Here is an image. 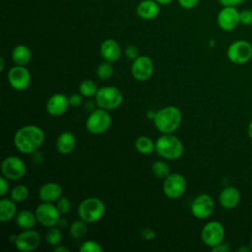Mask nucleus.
Here are the masks:
<instances>
[{"label": "nucleus", "mask_w": 252, "mask_h": 252, "mask_svg": "<svg viewBox=\"0 0 252 252\" xmlns=\"http://www.w3.org/2000/svg\"><path fill=\"white\" fill-rule=\"evenodd\" d=\"M220 204L226 210L234 209L240 202V192L233 186L223 188L219 196Z\"/></svg>", "instance_id": "19"}, {"label": "nucleus", "mask_w": 252, "mask_h": 252, "mask_svg": "<svg viewBox=\"0 0 252 252\" xmlns=\"http://www.w3.org/2000/svg\"><path fill=\"white\" fill-rule=\"evenodd\" d=\"M187 182L185 177L178 173H170L166 178H164L162 191L164 195L169 199H179L186 191Z\"/></svg>", "instance_id": "8"}, {"label": "nucleus", "mask_w": 252, "mask_h": 252, "mask_svg": "<svg viewBox=\"0 0 252 252\" xmlns=\"http://www.w3.org/2000/svg\"><path fill=\"white\" fill-rule=\"evenodd\" d=\"M217 23L224 32L233 31L239 24V11L236 7H222L218 14Z\"/></svg>", "instance_id": "16"}, {"label": "nucleus", "mask_w": 252, "mask_h": 252, "mask_svg": "<svg viewBox=\"0 0 252 252\" xmlns=\"http://www.w3.org/2000/svg\"><path fill=\"white\" fill-rule=\"evenodd\" d=\"M0 63H1V68H0V70H1V71H3V69H4V65H5V61H4L3 56H1V57H0Z\"/></svg>", "instance_id": "49"}, {"label": "nucleus", "mask_w": 252, "mask_h": 252, "mask_svg": "<svg viewBox=\"0 0 252 252\" xmlns=\"http://www.w3.org/2000/svg\"><path fill=\"white\" fill-rule=\"evenodd\" d=\"M239 21L240 24L244 26L252 25V10L245 9L239 12Z\"/></svg>", "instance_id": "35"}, {"label": "nucleus", "mask_w": 252, "mask_h": 252, "mask_svg": "<svg viewBox=\"0 0 252 252\" xmlns=\"http://www.w3.org/2000/svg\"><path fill=\"white\" fill-rule=\"evenodd\" d=\"M125 55L131 59V60H134L136 59L138 56H139V49L136 45H133V44H130L128 46H126L125 48Z\"/></svg>", "instance_id": "36"}, {"label": "nucleus", "mask_w": 252, "mask_h": 252, "mask_svg": "<svg viewBox=\"0 0 252 252\" xmlns=\"http://www.w3.org/2000/svg\"><path fill=\"white\" fill-rule=\"evenodd\" d=\"M8 179L4 176L0 177V195L1 197H4L9 190V183L7 181Z\"/></svg>", "instance_id": "40"}, {"label": "nucleus", "mask_w": 252, "mask_h": 252, "mask_svg": "<svg viewBox=\"0 0 252 252\" xmlns=\"http://www.w3.org/2000/svg\"><path fill=\"white\" fill-rule=\"evenodd\" d=\"M37 221L35 214L32 213L29 210H23L16 215V223L17 225L24 229L32 228Z\"/></svg>", "instance_id": "25"}, {"label": "nucleus", "mask_w": 252, "mask_h": 252, "mask_svg": "<svg viewBox=\"0 0 252 252\" xmlns=\"http://www.w3.org/2000/svg\"><path fill=\"white\" fill-rule=\"evenodd\" d=\"M250 248L252 250V236H251V239H250Z\"/></svg>", "instance_id": "50"}, {"label": "nucleus", "mask_w": 252, "mask_h": 252, "mask_svg": "<svg viewBox=\"0 0 252 252\" xmlns=\"http://www.w3.org/2000/svg\"><path fill=\"white\" fill-rule=\"evenodd\" d=\"M94 97L97 106L106 110L117 108L123 101L121 91L113 86H106L98 89Z\"/></svg>", "instance_id": "5"}, {"label": "nucleus", "mask_w": 252, "mask_h": 252, "mask_svg": "<svg viewBox=\"0 0 252 252\" xmlns=\"http://www.w3.org/2000/svg\"><path fill=\"white\" fill-rule=\"evenodd\" d=\"M224 227L218 220L207 222L201 230V239L205 245L213 248L224 240Z\"/></svg>", "instance_id": "9"}, {"label": "nucleus", "mask_w": 252, "mask_h": 252, "mask_svg": "<svg viewBox=\"0 0 252 252\" xmlns=\"http://www.w3.org/2000/svg\"><path fill=\"white\" fill-rule=\"evenodd\" d=\"M229 250H230V246L224 240L222 242H220V244H218L217 246L212 248L213 252H228Z\"/></svg>", "instance_id": "41"}, {"label": "nucleus", "mask_w": 252, "mask_h": 252, "mask_svg": "<svg viewBox=\"0 0 252 252\" xmlns=\"http://www.w3.org/2000/svg\"><path fill=\"white\" fill-rule=\"evenodd\" d=\"M62 187L55 182H48L42 185L38 191V197L42 202L53 203L62 196Z\"/></svg>", "instance_id": "21"}, {"label": "nucleus", "mask_w": 252, "mask_h": 252, "mask_svg": "<svg viewBox=\"0 0 252 252\" xmlns=\"http://www.w3.org/2000/svg\"><path fill=\"white\" fill-rule=\"evenodd\" d=\"M215 209V203L213 198L209 194L198 195L191 203L190 211L192 215L199 219L205 220L211 217Z\"/></svg>", "instance_id": "12"}, {"label": "nucleus", "mask_w": 252, "mask_h": 252, "mask_svg": "<svg viewBox=\"0 0 252 252\" xmlns=\"http://www.w3.org/2000/svg\"><path fill=\"white\" fill-rule=\"evenodd\" d=\"M17 206L12 199H2L0 201V220L6 222L16 218Z\"/></svg>", "instance_id": "24"}, {"label": "nucleus", "mask_w": 252, "mask_h": 252, "mask_svg": "<svg viewBox=\"0 0 252 252\" xmlns=\"http://www.w3.org/2000/svg\"><path fill=\"white\" fill-rule=\"evenodd\" d=\"M15 246L22 252H30L35 250L40 244V235L36 230L32 228L24 229L14 240Z\"/></svg>", "instance_id": "15"}, {"label": "nucleus", "mask_w": 252, "mask_h": 252, "mask_svg": "<svg viewBox=\"0 0 252 252\" xmlns=\"http://www.w3.org/2000/svg\"><path fill=\"white\" fill-rule=\"evenodd\" d=\"M69 106L70 104L68 96H66L64 94L58 93L52 94L48 98L46 102V111L52 116H60L67 111Z\"/></svg>", "instance_id": "17"}, {"label": "nucleus", "mask_w": 252, "mask_h": 252, "mask_svg": "<svg viewBox=\"0 0 252 252\" xmlns=\"http://www.w3.org/2000/svg\"><path fill=\"white\" fill-rule=\"evenodd\" d=\"M99 52L101 57L110 63L116 62L121 56V47L119 43L112 38H107L103 40L99 47Z\"/></svg>", "instance_id": "18"}, {"label": "nucleus", "mask_w": 252, "mask_h": 252, "mask_svg": "<svg viewBox=\"0 0 252 252\" xmlns=\"http://www.w3.org/2000/svg\"><path fill=\"white\" fill-rule=\"evenodd\" d=\"M68 98H69V104L73 107H78L83 102L82 94H72L70 96H68Z\"/></svg>", "instance_id": "37"}, {"label": "nucleus", "mask_w": 252, "mask_h": 252, "mask_svg": "<svg viewBox=\"0 0 252 252\" xmlns=\"http://www.w3.org/2000/svg\"><path fill=\"white\" fill-rule=\"evenodd\" d=\"M111 125V116L106 109H94L87 118L86 129L94 135H99L105 132Z\"/></svg>", "instance_id": "6"}, {"label": "nucleus", "mask_w": 252, "mask_h": 252, "mask_svg": "<svg viewBox=\"0 0 252 252\" xmlns=\"http://www.w3.org/2000/svg\"><path fill=\"white\" fill-rule=\"evenodd\" d=\"M244 0H219V3L222 7H236L241 4Z\"/></svg>", "instance_id": "42"}, {"label": "nucleus", "mask_w": 252, "mask_h": 252, "mask_svg": "<svg viewBox=\"0 0 252 252\" xmlns=\"http://www.w3.org/2000/svg\"><path fill=\"white\" fill-rule=\"evenodd\" d=\"M56 207L61 215H67L70 212L71 209V202L67 197L61 196L57 201H56Z\"/></svg>", "instance_id": "34"}, {"label": "nucleus", "mask_w": 252, "mask_h": 252, "mask_svg": "<svg viewBox=\"0 0 252 252\" xmlns=\"http://www.w3.org/2000/svg\"><path fill=\"white\" fill-rule=\"evenodd\" d=\"M97 87H96V84L92 81V80H84L81 82L80 86H79V91H80V94L83 95V96H86V97H92V96H94L97 93Z\"/></svg>", "instance_id": "30"}, {"label": "nucleus", "mask_w": 252, "mask_h": 252, "mask_svg": "<svg viewBox=\"0 0 252 252\" xmlns=\"http://www.w3.org/2000/svg\"><path fill=\"white\" fill-rule=\"evenodd\" d=\"M156 114H157V111H155V110H148L147 111V118L149 120H154L155 117H156Z\"/></svg>", "instance_id": "45"}, {"label": "nucleus", "mask_w": 252, "mask_h": 252, "mask_svg": "<svg viewBox=\"0 0 252 252\" xmlns=\"http://www.w3.org/2000/svg\"><path fill=\"white\" fill-rule=\"evenodd\" d=\"M153 121L160 133L171 134L179 128L182 121V113L178 107L168 105L158 110Z\"/></svg>", "instance_id": "2"}, {"label": "nucleus", "mask_w": 252, "mask_h": 252, "mask_svg": "<svg viewBox=\"0 0 252 252\" xmlns=\"http://www.w3.org/2000/svg\"><path fill=\"white\" fill-rule=\"evenodd\" d=\"M53 251H54V252H68V251H69V249H68L66 246H64V245H60V244H58V245L54 246Z\"/></svg>", "instance_id": "43"}, {"label": "nucleus", "mask_w": 252, "mask_h": 252, "mask_svg": "<svg viewBox=\"0 0 252 252\" xmlns=\"http://www.w3.org/2000/svg\"><path fill=\"white\" fill-rule=\"evenodd\" d=\"M37 221L46 227H51L57 225L61 214L59 213L56 205L52 203L42 202L38 205L34 211Z\"/></svg>", "instance_id": "11"}, {"label": "nucleus", "mask_w": 252, "mask_h": 252, "mask_svg": "<svg viewBox=\"0 0 252 252\" xmlns=\"http://www.w3.org/2000/svg\"><path fill=\"white\" fill-rule=\"evenodd\" d=\"M76 146V137L72 132H62L56 140V149L60 154L67 155L73 152Z\"/></svg>", "instance_id": "22"}, {"label": "nucleus", "mask_w": 252, "mask_h": 252, "mask_svg": "<svg viewBox=\"0 0 252 252\" xmlns=\"http://www.w3.org/2000/svg\"><path fill=\"white\" fill-rule=\"evenodd\" d=\"M26 163L24 160L16 156L7 157L1 165L2 175L8 180L21 179L26 174Z\"/></svg>", "instance_id": "10"}, {"label": "nucleus", "mask_w": 252, "mask_h": 252, "mask_svg": "<svg viewBox=\"0 0 252 252\" xmlns=\"http://www.w3.org/2000/svg\"><path fill=\"white\" fill-rule=\"evenodd\" d=\"M237 251H239V252H242V251H244V252H249V251H252V250H251V248H248V246L243 245V246L239 247Z\"/></svg>", "instance_id": "48"}, {"label": "nucleus", "mask_w": 252, "mask_h": 252, "mask_svg": "<svg viewBox=\"0 0 252 252\" xmlns=\"http://www.w3.org/2000/svg\"><path fill=\"white\" fill-rule=\"evenodd\" d=\"M45 240L51 246H56L60 244L62 240L61 228L58 227L57 225L49 227L45 233Z\"/></svg>", "instance_id": "28"}, {"label": "nucleus", "mask_w": 252, "mask_h": 252, "mask_svg": "<svg viewBox=\"0 0 252 252\" xmlns=\"http://www.w3.org/2000/svg\"><path fill=\"white\" fill-rule=\"evenodd\" d=\"M177 1H178V4L183 9H186V10H191L195 8L199 3V0H177Z\"/></svg>", "instance_id": "39"}, {"label": "nucleus", "mask_w": 252, "mask_h": 252, "mask_svg": "<svg viewBox=\"0 0 252 252\" xmlns=\"http://www.w3.org/2000/svg\"><path fill=\"white\" fill-rule=\"evenodd\" d=\"M154 73V63L146 55H139L133 60L131 65V74L137 81L145 82L149 80Z\"/></svg>", "instance_id": "13"}, {"label": "nucleus", "mask_w": 252, "mask_h": 252, "mask_svg": "<svg viewBox=\"0 0 252 252\" xmlns=\"http://www.w3.org/2000/svg\"><path fill=\"white\" fill-rule=\"evenodd\" d=\"M102 250V247L94 240H87L80 247L81 252H101Z\"/></svg>", "instance_id": "33"}, {"label": "nucleus", "mask_w": 252, "mask_h": 252, "mask_svg": "<svg viewBox=\"0 0 252 252\" xmlns=\"http://www.w3.org/2000/svg\"><path fill=\"white\" fill-rule=\"evenodd\" d=\"M152 171L156 177L161 179L166 178L170 174V168L163 160H156L152 164Z\"/></svg>", "instance_id": "29"}, {"label": "nucleus", "mask_w": 252, "mask_h": 252, "mask_svg": "<svg viewBox=\"0 0 252 252\" xmlns=\"http://www.w3.org/2000/svg\"><path fill=\"white\" fill-rule=\"evenodd\" d=\"M113 74V66L110 62L104 61L97 66L96 75L100 80H107Z\"/></svg>", "instance_id": "32"}, {"label": "nucleus", "mask_w": 252, "mask_h": 252, "mask_svg": "<svg viewBox=\"0 0 252 252\" xmlns=\"http://www.w3.org/2000/svg\"><path fill=\"white\" fill-rule=\"evenodd\" d=\"M155 1H157L159 5H167L171 3L173 0H155Z\"/></svg>", "instance_id": "47"}, {"label": "nucleus", "mask_w": 252, "mask_h": 252, "mask_svg": "<svg viewBox=\"0 0 252 252\" xmlns=\"http://www.w3.org/2000/svg\"><path fill=\"white\" fill-rule=\"evenodd\" d=\"M44 141L43 130L36 125H26L20 128L14 136V145L22 154H33Z\"/></svg>", "instance_id": "1"}, {"label": "nucleus", "mask_w": 252, "mask_h": 252, "mask_svg": "<svg viewBox=\"0 0 252 252\" xmlns=\"http://www.w3.org/2000/svg\"><path fill=\"white\" fill-rule=\"evenodd\" d=\"M32 78L30 71L21 65H16L8 72V82L16 91H25L29 88Z\"/></svg>", "instance_id": "14"}, {"label": "nucleus", "mask_w": 252, "mask_h": 252, "mask_svg": "<svg viewBox=\"0 0 252 252\" xmlns=\"http://www.w3.org/2000/svg\"><path fill=\"white\" fill-rule=\"evenodd\" d=\"M155 143L156 153L165 159H177L183 154L182 142L172 134H163Z\"/></svg>", "instance_id": "3"}, {"label": "nucleus", "mask_w": 252, "mask_h": 252, "mask_svg": "<svg viewBox=\"0 0 252 252\" xmlns=\"http://www.w3.org/2000/svg\"><path fill=\"white\" fill-rule=\"evenodd\" d=\"M247 133H248L249 138L252 140V120H251V121H250V123L248 124V127H247Z\"/></svg>", "instance_id": "46"}, {"label": "nucleus", "mask_w": 252, "mask_h": 252, "mask_svg": "<svg viewBox=\"0 0 252 252\" xmlns=\"http://www.w3.org/2000/svg\"><path fill=\"white\" fill-rule=\"evenodd\" d=\"M226 55L228 60L234 64H245L252 58V45L244 39L235 40L229 44Z\"/></svg>", "instance_id": "7"}, {"label": "nucleus", "mask_w": 252, "mask_h": 252, "mask_svg": "<svg viewBox=\"0 0 252 252\" xmlns=\"http://www.w3.org/2000/svg\"><path fill=\"white\" fill-rule=\"evenodd\" d=\"M136 12L143 20H154L159 14V4L155 0H143L137 5Z\"/></svg>", "instance_id": "20"}, {"label": "nucleus", "mask_w": 252, "mask_h": 252, "mask_svg": "<svg viewBox=\"0 0 252 252\" xmlns=\"http://www.w3.org/2000/svg\"><path fill=\"white\" fill-rule=\"evenodd\" d=\"M57 226L60 228H64L67 226V220L65 218H60L57 223Z\"/></svg>", "instance_id": "44"}, {"label": "nucleus", "mask_w": 252, "mask_h": 252, "mask_svg": "<svg viewBox=\"0 0 252 252\" xmlns=\"http://www.w3.org/2000/svg\"><path fill=\"white\" fill-rule=\"evenodd\" d=\"M12 59L16 65L26 66L32 59V52L30 48L24 44L16 45L12 50Z\"/></svg>", "instance_id": "23"}, {"label": "nucleus", "mask_w": 252, "mask_h": 252, "mask_svg": "<svg viewBox=\"0 0 252 252\" xmlns=\"http://www.w3.org/2000/svg\"><path fill=\"white\" fill-rule=\"evenodd\" d=\"M140 235L145 240H153L156 237V232L152 228L145 227L140 231Z\"/></svg>", "instance_id": "38"}, {"label": "nucleus", "mask_w": 252, "mask_h": 252, "mask_svg": "<svg viewBox=\"0 0 252 252\" xmlns=\"http://www.w3.org/2000/svg\"><path fill=\"white\" fill-rule=\"evenodd\" d=\"M105 212L104 203L96 197H89L83 200L78 207V216L87 223L99 220Z\"/></svg>", "instance_id": "4"}, {"label": "nucleus", "mask_w": 252, "mask_h": 252, "mask_svg": "<svg viewBox=\"0 0 252 252\" xmlns=\"http://www.w3.org/2000/svg\"><path fill=\"white\" fill-rule=\"evenodd\" d=\"M10 196H11V199L13 201H15L16 203L24 202L29 197V189L27 186H25L23 184H18L13 187V189L11 190Z\"/></svg>", "instance_id": "31"}, {"label": "nucleus", "mask_w": 252, "mask_h": 252, "mask_svg": "<svg viewBox=\"0 0 252 252\" xmlns=\"http://www.w3.org/2000/svg\"><path fill=\"white\" fill-rule=\"evenodd\" d=\"M135 148L142 155H150L156 152V143L147 136H141L135 141Z\"/></svg>", "instance_id": "26"}, {"label": "nucleus", "mask_w": 252, "mask_h": 252, "mask_svg": "<svg viewBox=\"0 0 252 252\" xmlns=\"http://www.w3.org/2000/svg\"><path fill=\"white\" fill-rule=\"evenodd\" d=\"M86 223L87 222L81 219H80V220H78L73 221L69 228V232H70L71 236L76 239L83 238L88 231V227H87Z\"/></svg>", "instance_id": "27"}]
</instances>
